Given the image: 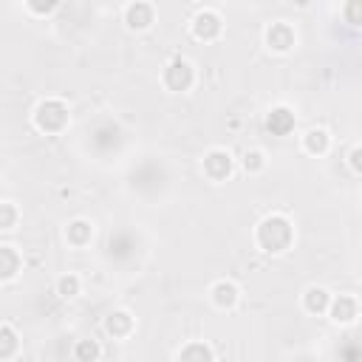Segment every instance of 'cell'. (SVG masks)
Here are the masks:
<instances>
[{
	"instance_id": "12",
	"label": "cell",
	"mask_w": 362,
	"mask_h": 362,
	"mask_svg": "<svg viewBox=\"0 0 362 362\" xmlns=\"http://www.w3.org/2000/svg\"><path fill=\"white\" fill-rule=\"evenodd\" d=\"M209 303L218 308V311H232L238 303H240V286L229 277H221L209 286Z\"/></svg>"
},
{
	"instance_id": "6",
	"label": "cell",
	"mask_w": 362,
	"mask_h": 362,
	"mask_svg": "<svg viewBox=\"0 0 362 362\" xmlns=\"http://www.w3.org/2000/svg\"><path fill=\"white\" fill-rule=\"evenodd\" d=\"M195 79H198V71H195V65L187 57H173L161 68V85L170 93H187V90H192Z\"/></svg>"
},
{
	"instance_id": "18",
	"label": "cell",
	"mask_w": 362,
	"mask_h": 362,
	"mask_svg": "<svg viewBox=\"0 0 362 362\" xmlns=\"http://www.w3.org/2000/svg\"><path fill=\"white\" fill-rule=\"evenodd\" d=\"M328 303H331V291H328L325 286H308V288L303 291V308H305L308 314H314V317L325 314Z\"/></svg>"
},
{
	"instance_id": "13",
	"label": "cell",
	"mask_w": 362,
	"mask_h": 362,
	"mask_svg": "<svg viewBox=\"0 0 362 362\" xmlns=\"http://www.w3.org/2000/svg\"><path fill=\"white\" fill-rule=\"evenodd\" d=\"M102 328H105V334H107L110 339L124 342V339H130L133 331H136V317H133L127 308H113V311L105 317Z\"/></svg>"
},
{
	"instance_id": "1",
	"label": "cell",
	"mask_w": 362,
	"mask_h": 362,
	"mask_svg": "<svg viewBox=\"0 0 362 362\" xmlns=\"http://www.w3.org/2000/svg\"><path fill=\"white\" fill-rule=\"evenodd\" d=\"M173 167L164 156H141L124 170V189L147 206H158L173 192Z\"/></svg>"
},
{
	"instance_id": "10",
	"label": "cell",
	"mask_w": 362,
	"mask_h": 362,
	"mask_svg": "<svg viewBox=\"0 0 362 362\" xmlns=\"http://www.w3.org/2000/svg\"><path fill=\"white\" fill-rule=\"evenodd\" d=\"M263 42H266V48L274 51V54H288V51L297 45V31H294L291 23L277 20V23H272V25H266Z\"/></svg>"
},
{
	"instance_id": "17",
	"label": "cell",
	"mask_w": 362,
	"mask_h": 362,
	"mask_svg": "<svg viewBox=\"0 0 362 362\" xmlns=\"http://www.w3.org/2000/svg\"><path fill=\"white\" fill-rule=\"evenodd\" d=\"M303 150L308 153V156H314V158H320V156H325L328 150H331V133L325 130V127H308L305 133H303Z\"/></svg>"
},
{
	"instance_id": "16",
	"label": "cell",
	"mask_w": 362,
	"mask_h": 362,
	"mask_svg": "<svg viewBox=\"0 0 362 362\" xmlns=\"http://www.w3.org/2000/svg\"><path fill=\"white\" fill-rule=\"evenodd\" d=\"M23 272V255L11 243H0V283L17 280Z\"/></svg>"
},
{
	"instance_id": "28",
	"label": "cell",
	"mask_w": 362,
	"mask_h": 362,
	"mask_svg": "<svg viewBox=\"0 0 362 362\" xmlns=\"http://www.w3.org/2000/svg\"><path fill=\"white\" fill-rule=\"evenodd\" d=\"M362 147L359 144H351V150H348V167H351V175L356 178V175H362Z\"/></svg>"
},
{
	"instance_id": "20",
	"label": "cell",
	"mask_w": 362,
	"mask_h": 362,
	"mask_svg": "<svg viewBox=\"0 0 362 362\" xmlns=\"http://www.w3.org/2000/svg\"><path fill=\"white\" fill-rule=\"evenodd\" d=\"M215 356H218L215 348H209L204 339H189L187 345H181L175 351V359H198V362H204V359H215Z\"/></svg>"
},
{
	"instance_id": "11",
	"label": "cell",
	"mask_w": 362,
	"mask_h": 362,
	"mask_svg": "<svg viewBox=\"0 0 362 362\" xmlns=\"http://www.w3.org/2000/svg\"><path fill=\"white\" fill-rule=\"evenodd\" d=\"M325 314L334 325H354L359 320V300L354 294H331Z\"/></svg>"
},
{
	"instance_id": "2",
	"label": "cell",
	"mask_w": 362,
	"mask_h": 362,
	"mask_svg": "<svg viewBox=\"0 0 362 362\" xmlns=\"http://www.w3.org/2000/svg\"><path fill=\"white\" fill-rule=\"evenodd\" d=\"M127 127L116 119V116H96L93 122L85 124L82 133V150L93 158V161H113L127 150Z\"/></svg>"
},
{
	"instance_id": "30",
	"label": "cell",
	"mask_w": 362,
	"mask_h": 362,
	"mask_svg": "<svg viewBox=\"0 0 362 362\" xmlns=\"http://www.w3.org/2000/svg\"><path fill=\"white\" fill-rule=\"evenodd\" d=\"M0 3H6V0H0Z\"/></svg>"
},
{
	"instance_id": "19",
	"label": "cell",
	"mask_w": 362,
	"mask_h": 362,
	"mask_svg": "<svg viewBox=\"0 0 362 362\" xmlns=\"http://www.w3.org/2000/svg\"><path fill=\"white\" fill-rule=\"evenodd\" d=\"M20 354V334L11 322H0V359H14Z\"/></svg>"
},
{
	"instance_id": "8",
	"label": "cell",
	"mask_w": 362,
	"mask_h": 362,
	"mask_svg": "<svg viewBox=\"0 0 362 362\" xmlns=\"http://www.w3.org/2000/svg\"><path fill=\"white\" fill-rule=\"evenodd\" d=\"M201 173L206 175V181L212 184H223L232 173H235V158L226 147H209L201 156Z\"/></svg>"
},
{
	"instance_id": "4",
	"label": "cell",
	"mask_w": 362,
	"mask_h": 362,
	"mask_svg": "<svg viewBox=\"0 0 362 362\" xmlns=\"http://www.w3.org/2000/svg\"><path fill=\"white\" fill-rule=\"evenodd\" d=\"M294 221L286 212H269L255 226V246L263 255H283L294 246Z\"/></svg>"
},
{
	"instance_id": "27",
	"label": "cell",
	"mask_w": 362,
	"mask_h": 362,
	"mask_svg": "<svg viewBox=\"0 0 362 362\" xmlns=\"http://www.w3.org/2000/svg\"><path fill=\"white\" fill-rule=\"evenodd\" d=\"M359 3H362V0H345L342 17H345V23H348L351 28H356V25H359Z\"/></svg>"
},
{
	"instance_id": "26",
	"label": "cell",
	"mask_w": 362,
	"mask_h": 362,
	"mask_svg": "<svg viewBox=\"0 0 362 362\" xmlns=\"http://www.w3.org/2000/svg\"><path fill=\"white\" fill-rule=\"evenodd\" d=\"M345 342H348V345H345V348H337L334 356H339L342 362H356V359L362 356V345H359V339H356V337H348Z\"/></svg>"
},
{
	"instance_id": "23",
	"label": "cell",
	"mask_w": 362,
	"mask_h": 362,
	"mask_svg": "<svg viewBox=\"0 0 362 362\" xmlns=\"http://www.w3.org/2000/svg\"><path fill=\"white\" fill-rule=\"evenodd\" d=\"M71 354H74L76 359H82V362H93V359L102 356V348L96 345V339H76V345H74Z\"/></svg>"
},
{
	"instance_id": "3",
	"label": "cell",
	"mask_w": 362,
	"mask_h": 362,
	"mask_svg": "<svg viewBox=\"0 0 362 362\" xmlns=\"http://www.w3.org/2000/svg\"><path fill=\"white\" fill-rule=\"evenodd\" d=\"M144 252H147V240H144L141 229H136L130 223H122V226H116L105 235L102 263L107 269H116V272H130L141 263Z\"/></svg>"
},
{
	"instance_id": "14",
	"label": "cell",
	"mask_w": 362,
	"mask_h": 362,
	"mask_svg": "<svg viewBox=\"0 0 362 362\" xmlns=\"http://www.w3.org/2000/svg\"><path fill=\"white\" fill-rule=\"evenodd\" d=\"M93 226L90 218H71L65 223V243L71 249H88L93 243Z\"/></svg>"
},
{
	"instance_id": "5",
	"label": "cell",
	"mask_w": 362,
	"mask_h": 362,
	"mask_svg": "<svg viewBox=\"0 0 362 362\" xmlns=\"http://www.w3.org/2000/svg\"><path fill=\"white\" fill-rule=\"evenodd\" d=\"M31 124L42 136H62L71 124V107L59 96H45L31 110Z\"/></svg>"
},
{
	"instance_id": "29",
	"label": "cell",
	"mask_w": 362,
	"mask_h": 362,
	"mask_svg": "<svg viewBox=\"0 0 362 362\" xmlns=\"http://www.w3.org/2000/svg\"><path fill=\"white\" fill-rule=\"evenodd\" d=\"M96 3H119V0H96Z\"/></svg>"
},
{
	"instance_id": "25",
	"label": "cell",
	"mask_w": 362,
	"mask_h": 362,
	"mask_svg": "<svg viewBox=\"0 0 362 362\" xmlns=\"http://www.w3.org/2000/svg\"><path fill=\"white\" fill-rule=\"evenodd\" d=\"M23 3H25L28 14H34V17H51L62 6V0H23Z\"/></svg>"
},
{
	"instance_id": "7",
	"label": "cell",
	"mask_w": 362,
	"mask_h": 362,
	"mask_svg": "<svg viewBox=\"0 0 362 362\" xmlns=\"http://www.w3.org/2000/svg\"><path fill=\"white\" fill-rule=\"evenodd\" d=\"M189 34H192V40H198V42H215V40L223 34V17H221V11L212 8V6L198 8V11L189 17Z\"/></svg>"
},
{
	"instance_id": "15",
	"label": "cell",
	"mask_w": 362,
	"mask_h": 362,
	"mask_svg": "<svg viewBox=\"0 0 362 362\" xmlns=\"http://www.w3.org/2000/svg\"><path fill=\"white\" fill-rule=\"evenodd\" d=\"M297 124V116L288 105H274L269 113H266V130L272 136H288Z\"/></svg>"
},
{
	"instance_id": "22",
	"label": "cell",
	"mask_w": 362,
	"mask_h": 362,
	"mask_svg": "<svg viewBox=\"0 0 362 362\" xmlns=\"http://www.w3.org/2000/svg\"><path fill=\"white\" fill-rule=\"evenodd\" d=\"M240 167H243V173H246V175H260V173L269 167V158H266V153H263L260 147H252V150H246V153H243Z\"/></svg>"
},
{
	"instance_id": "24",
	"label": "cell",
	"mask_w": 362,
	"mask_h": 362,
	"mask_svg": "<svg viewBox=\"0 0 362 362\" xmlns=\"http://www.w3.org/2000/svg\"><path fill=\"white\" fill-rule=\"evenodd\" d=\"M20 223V206L14 201H0V229L8 232Z\"/></svg>"
},
{
	"instance_id": "21",
	"label": "cell",
	"mask_w": 362,
	"mask_h": 362,
	"mask_svg": "<svg viewBox=\"0 0 362 362\" xmlns=\"http://www.w3.org/2000/svg\"><path fill=\"white\" fill-rule=\"evenodd\" d=\"M54 288H57V294H59L62 300H74V297L82 294V277H79L76 272H65V274L57 277Z\"/></svg>"
},
{
	"instance_id": "9",
	"label": "cell",
	"mask_w": 362,
	"mask_h": 362,
	"mask_svg": "<svg viewBox=\"0 0 362 362\" xmlns=\"http://www.w3.org/2000/svg\"><path fill=\"white\" fill-rule=\"evenodd\" d=\"M122 23L130 31H147L156 23V6L150 0H127L122 6Z\"/></svg>"
}]
</instances>
